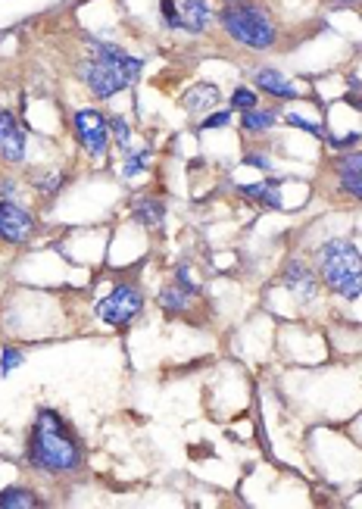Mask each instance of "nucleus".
Wrapping results in <instances>:
<instances>
[{
  "instance_id": "obj_1",
  "label": "nucleus",
  "mask_w": 362,
  "mask_h": 509,
  "mask_svg": "<svg viewBox=\"0 0 362 509\" xmlns=\"http://www.w3.org/2000/svg\"><path fill=\"white\" fill-rule=\"evenodd\" d=\"M81 444L56 409H37L25 444V463L44 475H69L81 469Z\"/></svg>"
},
{
  "instance_id": "obj_2",
  "label": "nucleus",
  "mask_w": 362,
  "mask_h": 509,
  "mask_svg": "<svg viewBox=\"0 0 362 509\" xmlns=\"http://www.w3.org/2000/svg\"><path fill=\"white\" fill-rule=\"evenodd\" d=\"M318 278L331 294L343 297V300H356L362 297V253L353 241L331 238L318 247L316 253Z\"/></svg>"
},
{
  "instance_id": "obj_3",
  "label": "nucleus",
  "mask_w": 362,
  "mask_h": 509,
  "mask_svg": "<svg viewBox=\"0 0 362 509\" xmlns=\"http://www.w3.org/2000/svg\"><path fill=\"white\" fill-rule=\"evenodd\" d=\"M218 26L225 29L231 41L250 47V51H268L278 41V26L256 0H225L218 10Z\"/></svg>"
},
{
  "instance_id": "obj_4",
  "label": "nucleus",
  "mask_w": 362,
  "mask_h": 509,
  "mask_svg": "<svg viewBox=\"0 0 362 509\" xmlns=\"http://www.w3.org/2000/svg\"><path fill=\"white\" fill-rule=\"evenodd\" d=\"M144 294L137 284H116L106 297L97 300V319L112 328H125L141 316Z\"/></svg>"
},
{
  "instance_id": "obj_5",
  "label": "nucleus",
  "mask_w": 362,
  "mask_h": 509,
  "mask_svg": "<svg viewBox=\"0 0 362 509\" xmlns=\"http://www.w3.org/2000/svg\"><path fill=\"white\" fill-rule=\"evenodd\" d=\"M72 128H75V138L78 144L87 151V157L100 160L106 157V147H110V122L100 110H78L72 116Z\"/></svg>"
},
{
  "instance_id": "obj_6",
  "label": "nucleus",
  "mask_w": 362,
  "mask_h": 509,
  "mask_svg": "<svg viewBox=\"0 0 362 509\" xmlns=\"http://www.w3.org/2000/svg\"><path fill=\"white\" fill-rule=\"evenodd\" d=\"M78 78L91 88L94 97H100V101H110V97H116L119 91L131 88V82L122 76V72L100 63V60H94V57L78 66Z\"/></svg>"
},
{
  "instance_id": "obj_7",
  "label": "nucleus",
  "mask_w": 362,
  "mask_h": 509,
  "mask_svg": "<svg viewBox=\"0 0 362 509\" xmlns=\"http://www.w3.org/2000/svg\"><path fill=\"white\" fill-rule=\"evenodd\" d=\"M35 234V216L16 207L12 201H0V241L4 244H25Z\"/></svg>"
},
{
  "instance_id": "obj_8",
  "label": "nucleus",
  "mask_w": 362,
  "mask_h": 509,
  "mask_svg": "<svg viewBox=\"0 0 362 509\" xmlns=\"http://www.w3.org/2000/svg\"><path fill=\"white\" fill-rule=\"evenodd\" d=\"M91 57H94V60H100V63H106V66H112V70H119L125 78H128L131 85H135L137 78H141L144 60L131 57L128 51H122V47L110 45V41H97V38H91Z\"/></svg>"
},
{
  "instance_id": "obj_9",
  "label": "nucleus",
  "mask_w": 362,
  "mask_h": 509,
  "mask_svg": "<svg viewBox=\"0 0 362 509\" xmlns=\"http://www.w3.org/2000/svg\"><path fill=\"white\" fill-rule=\"evenodd\" d=\"M0 160L6 163L25 160V128L10 110H0Z\"/></svg>"
},
{
  "instance_id": "obj_10",
  "label": "nucleus",
  "mask_w": 362,
  "mask_h": 509,
  "mask_svg": "<svg viewBox=\"0 0 362 509\" xmlns=\"http://www.w3.org/2000/svg\"><path fill=\"white\" fill-rule=\"evenodd\" d=\"M281 282H284V288L291 291L300 303L316 300L318 282H316V275H312V269L303 263V259H291V263L284 266V272H281Z\"/></svg>"
},
{
  "instance_id": "obj_11",
  "label": "nucleus",
  "mask_w": 362,
  "mask_h": 509,
  "mask_svg": "<svg viewBox=\"0 0 362 509\" xmlns=\"http://www.w3.org/2000/svg\"><path fill=\"white\" fill-rule=\"evenodd\" d=\"M193 297H197V284L187 282V272L178 269L175 272V282L169 284V288H162L160 307L166 309V313H185V309L191 307Z\"/></svg>"
},
{
  "instance_id": "obj_12",
  "label": "nucleus",
  "mask_w": 362,
  "mask_h": 509,
  "mask_svg": "<svg viewBox=\"0 0 362 509\" xmlns=\"http://www.w3.org/2000/svg\"><path fill=\"white\" fill-rule=\"evenodd\" d=\"M253 85L259 91H266L268 97H275V101H297V97H300V91L293 88L291 78L281 76L278 70H268V66L253 70Z\"/></svg>"
},
{
  "instance_id": "obj_13",
  "label": "nucleus",
  "mask_w": 362,
  "mask_h": 509,
  "mask_svg": "<svg viewBox=\"0 0 362 509\" xmlns=\"http://www.w3.org/2000/svg\"><path fill=\"white\" fill-rule=\"evenodd\" d=\"M218 101H222V94H218V88L210 82L191 85V88L181 94V107H185L187 113H210Z\"/></svg>"
},
{
  "instance_id": "obj_14",
  "label": "nucleus",
  "mask_w": 362,
  "mask_h": 509,
  "mask_svg": "<svg viewBox=\"0 0 362 509\" xmlns=\"http://www.w3.org/2000/svg\"><path fill=\"white\" fill-rule=\"evenodd\" d=\"M131 216H135L141 226L147 228H160L162 219H166V203L153 194H141L135 203H131Z\"/></svg>"
},
{
  "instance_id": "obj_15",
  "label": "nucleus",
  "mask_w": 362,
  "mask_h": 509,
  "mask_svg": "<svg viewBox=\"0 0 362 509\" xmlns=\"http://www.w3.org/2000/svg\"><path fill=\"white\" fill-rule=\"evenodd\" d=\"M178 13H181V29L191 35L206 32V26H210V4L206 0H185L178 7Z\"/></svg>"
},
{
  "instance_id": "obj_16",
  "label": "nucleus",
  "mask_w": 362,
  "mask_h": 509,
  "mask_svg": "<svg viewBox=\"0 0 362 509\" xmlns=\"http://www.w3.org/2000/svg\"><path fill=\"white\" fill-rule=\"evenodd\" d=\"M41 506L37 494L31 488H22V484H10V488L0 490V509H31Z\"/></svg>"
},
{
  "instance_id": "obj_17",
  "label": "nucleus",
  "mask_w": 362,
  "mask_h": 509,
  "mask_svg": "<svg viewBox=\"0 0 362 509\" xmlns=\"http://www.w3.org/2000/svg\"><path fill=\"white\" fill-rule=\"evenodd\" d=\"M241 194L253 197L256 203H262V207H268V209H281L278 178H272V182H259V185H243Z\"/></svg>"
},
{
  "instance_id": "obj_18",
  "label": "nucleus",
  "mask_w": 362,
  "mask_h": 509,
  "mask_svg": "<svg viewBox=\"0 0 362 509\" xmlns=\"http://www.w3.org/2000/svg\"><path fill=\"white\" fill-rule=\"evenodd\" d=\"M278 122V113L275 110H259V107H253V110H247V113L241 116V126H243V132L247 135H262V132H268V128Z\"/></svg>"
},
{
  "instance_id": "obj_19",
  "label": "nucleus",
  "mask_w": 362,
  "mask_h": 509,
  "mask_svg": "<svg viewBox=\"0 0 362 509\" xmlns=\"http://www.w3.org/2000/svg\"><path fill=\"white\" fill-rule=\"evenodd\" d=\"M147 160H150V151L144 147V151H128V157H125V166H122V176L131 178V176H141L144 169H147Z\"/></svg>"
},
{
  "instance_id": "obj_20",
  "label": "nucleus",
  "mask_w": 362,
  "mask_h": 509,
  "mask_svg": "<svg viewBox=\"0 0 362 509\" xmlns=\"http://www.w3.org/2000/svg\"><path fill=\"white\" fill-rule=\"evenodd\" d=\"M284 122H287V126H293V128H300V132H309L312 138H318V141L328 138V132H325V128L318 126V122H309L306 116H300V113H287Z\"/></svg>"
},
{
  "instance_id": "obj_21",
  "label": "nucleus",
  "mask_w": 362,
  "mask_h": 509,
  "mask_svg": "<svg viewBox=\"0 0 362 509\" xmlns=\"http://www.w3.org/2000/svg\"><path fill=\"white\" fill-rule=\"evenodd\" d=\"M337 188L347 197H353V201H362V172H341Z\"/></svg>"
},
{
  "instance_id": "obj_22",
  "label": "nucleus",
  "mask_w": 362,
  "mask_h": 509,
  "mask_svg": "<svg viewBox=\"0 0 362 509\" xmlns=\"http://www.w3.org/2000/svg\"><path fill=\"white\" fill-rule=\"evenodd\" d=\"M259 107V97H256V91L250 88H234L231 91V110H241V113H247V110Z\"/></svg>"
},
{
  "instance_id": "obj_23",
  "label": "nucleus",
  "mask_w": 362,
  "mask_h": 509,
  "mask_svg": "<svg viewBox=\"0 0 362 509\" xmlns=\"http://www.w3.org/2000/svg\"><path fill=\"white\" fill-rule=\"evenodd\" d=\"M110 135L116 138V144L122 147V151H128V141H131V126L122 119V116H110Z\"/></svg>"
},
{
  "instance_id": "obj_24",
  "label": "nucleus",
  "mask_w": 362,
  "mask_h": 509,
  "mask_svg": "<svg viewBox=\"0 0 362 509\" xmlns=\"http://www.w3.org/2000/svg\"><path fill=\"white\" fill-rule=\"evenodd\" d=\"M334 169L337 176H341V172H362V151H347L343 157H337Z\"/></svg>"
},
{
  "instance_id": "obj_25",
  "label": "nucleus",
  "mask_w": 362,
  "mask_h": 509,
  "mask_svg": "<svg viewBox=\"0 0 362 509\" xmlns=\"http://www.w3.org/2000/svg\"><path fill=\"white\" fill-rule=\"evenodd\" d=\"M19 365H22V353L16 347H4V353H0V375H10Z\"/></svg>"
},
{
  "instance_id": "obj_26",
  "label": "nucleus",
  "mask_w": 362,
  "mask_h": 509,
  "mask_svg": "<svg viewBox=\"0 0 362 509\" xmlns=\"http://www.w3.org/2000/svg\"><path fill=\"white\" fill-rule=\"evenodd\" d=\"M231 126V110H218V113H206L203 122H200V128H225Z\"/></svg>"
},
{
  "instance_id": "obj_27",
  "label": "nucleus",
  "mask_w": 362,
  "mask_h": 509,
  "mask_svg": "<svg viewBox=\"0 0 362 509\" xmlns=\"http://www.w3.org/2000/svg\"><path fill=\"white\" fill-rule=\"evenodd\" d=\"M160 13L169 29H181V13L178 7H175V0H160Z\"/></svg>"
},
{
  "instance_id": "obj_28",
  "label": "nucleus",
  "mask_w": 362,
  "mask_h": 509,
  "mask_svg": "<svg viewBox=\"0 0 362 509\" xmlns=\"http://www.w3.org/2000/svg\"><path fill=\"white\" fill-rule=\"evenodd\" d=\"M243 163L253 166V169H262V172L272 169V160H268L266 153H243Z\"/></svg>"
},
{
  "instance_id": "obj_29",
  "label": "nucleus",
  "mask_w": 362,
  "mask_h": 509,
  "mask_svg": "<svg viewBox=\"0 0 362 509\" xmlns=\"http://www.w3.org/2000/svg\"><path fill=\"white\" fill-rule=\"evenodd\" d=\"M359 138H362L359 132H350V135H343V138H325V141H331V147H353Z\"/></svg>"
},
{
  "instance_id": "obj_30",
  "label": "nucleus",
  "mask_w": 362,
  "mask_h": 509,
  "mask_svg": "<svg viewBox=\"0 0 362 509\" xmlns=\"http://www.w3.org/2000/svg\"><path fill=\"white\" fill-rule=\"evenodd\" d=\"M0 201H16V185L0 182Z\"/></svg>"
},
{
  "instance_id": "obj_31",
  "label": "nucleus",
  "mask_w": 362,
  "mask_h": 509,
  "mask_svg": "<svg viewBox=\"0 0 362 509\" xmlns=\"http://www.w3.org/2000/svg\"><path fill=\"white\" fill-rule=\"evenodd\" d=\"M347 85H350V88H353V91H356V94H362V78L350 76V78H347Z\"/></svg>"
},
{
  "instance_id": "obj_32",
  "label": "nucleus",
  "mask_w": 362,
  "mask_h": 509,
  "mask_svg": "<svg viewBox=\"0 0 362 509\" xmlns=\"http://www.w3.org/2000/svg\"><path fill=\"white\" fill-rule=\"evenodd\" d=\"M362 0H334V7H359Z\"/></svg>"
}]
</instances>
